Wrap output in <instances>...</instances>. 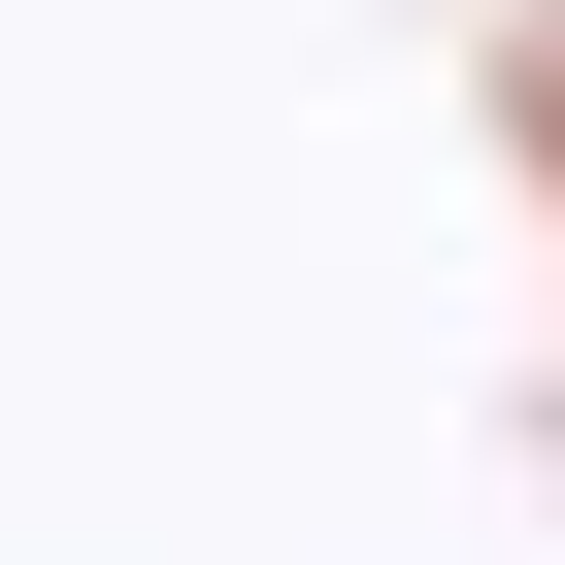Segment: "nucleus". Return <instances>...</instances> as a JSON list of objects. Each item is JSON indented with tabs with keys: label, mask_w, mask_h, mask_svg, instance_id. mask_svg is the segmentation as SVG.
I'll return each instance as SVG.
<instances>
[]
</instances>
